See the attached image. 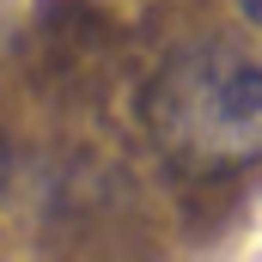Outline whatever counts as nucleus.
<instances>
[{"label": "nucleus", "mask_w": 262, "mask_h": 262, "mask_svg": "<svg viewBox=\"0 0 262 262\" xmlns=\"http://www.w3.org/2000/svg\"><path fill=\"white\" fill-rule=\"evenodd\" d=\"M6 183H12V152H6V134H0V195H6Z\"/></svg>", "instance_id": "2"}, {"label": "nucleus", "mask_w": 262, "mask_h": 262, "mask_svg": "<svg viewBox=\"0 0 262 262\" xmlns=\"http://www.w3.org/2000/svg\"><path fill=\"white\" fill-rule=\"evenodd\" d=\"M232 6H238V12H244V18H250V25L262 31V0H232Z\"/></svg>", "instance_id": "3"}, {"label": "nucleus", "mask_w": 262, "mask_h": 262, "mask_svg": "<svg viewBox=\"0 0 262 262\" xmlns=\"http://www.w3.org/2000/svg\"><path fill=\"white\" fill-rule=\"evenodd\" d=\"M140 122L152 146L189 171L226 177L262 159V49L207 37L165 55L140 92Z\"/></svg>", "instance_id": "1"}]
</instances>
